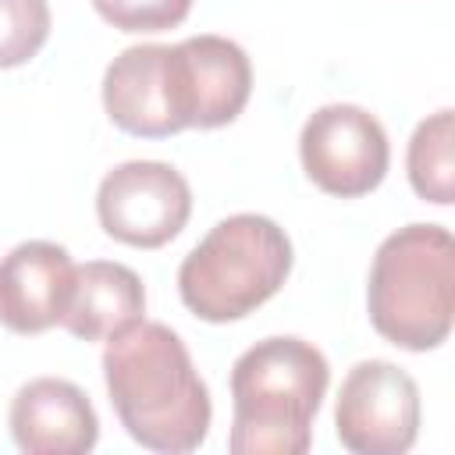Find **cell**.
Segmentation results:
<instances>
[{"label":"cell","mask_w":455,"mask_h":455,"mask_svg":"<svg viewBox=\"0 0 455 455\" xmlns=\"http://www.w3.org/2000/svg\"><path fill=\"white\" fill-rule=\"evenodd\" d=\"M451 139H455V117L451 110H437L427 121L416 124L409 139V185L419 199L451 206L455 199V160H451Z\"/></svg>","instance_id":"obj_13"},{"label":"cell","mask_w":455,"mask_h":455,"mask_svg":"<svg viewBox=\"0 0 455 455\" xmlns=\"http://www.w3.org/2000/svg\"><path fill=\"white\" fill-rule=\"evenodd\" d=\"M75 291V259L57 242H21L0 259V323L14 334H43L64 320Z\"/></svg>","instance_id":"obj_9"},{"label":"cell","mask_w":455,"mask_h":455,"mask_svg":"<svg viewBox=\"0 0 455 455\" xmlns=\"http://www.w3.org/2000/svg\"><path fill=\"white\" fill-rule=\"evenodd\" d=\"M103 380L128 437L160 455L196 451L213 419L210 391L185 341L160 320H132L107 338Z\"/></svg>","instance_id":"obj_1"},{"label":"cell","mask_w":455,"mask_h":455,"mask_svg":"<svg viewBox=\"0 0 455 455\" xmlns=\"http://www.w3.org/2000/svg\"><path fill=\"white\" fill-rule=\"evenodd\" d=\"M366 309L373 331L405 352L444 345L455 316L451 231L441 224H405L391 231L370 263Z\"/></svg>","instance_id":"obj_3"},{"label":"cell","mask_w":455,"mask_h":455,"mask_svg":"<svg viewBox=\"0 0 455 455\" xmlns=\"http://www.w3.org/2000/svg\"><path fill=\"white\" fill-rule=\"evenodd\" d=\"M331 384L327 355L295 334H274L245 348L231 366L235 455H302Z\"/></svg>","instance_id":"obj_2"},{"label":"cell","mask_w":455,"mask_h":455,"mask_svg":"<svg viewBox=\"0 0 455 455\" xmlns=\"http://www.w3.org/2000/svg\"><path fill=\"white\" fill-rule=\"evenodd\" d=\"M192 213L185 174L164 160H128L103 174L96 188L100 228L135 249H160L181 235Z\"/></svg>","instance_id":"obj_7"},{"label":"cell","mask_w":455,"mask_h":455,"mask_svg":"<svg viewBox=\"0 0 455 455\" xmlns=\"http://www.w3.org/2000/svg\"><path fill=\"white\" fill-rule=\"evenodd\" d=\"M295 263L291 238L263 213H231L178 267L185 309L206 323L242 320L281 291Z\"/></svg>","instance_id":"obj_4"},{"label":"cell","mask_w":455,"mask_h":455,"mask_svg":"<svg viewBox=\"0 0 455 455\" xmlns=\"http://www.w3.org/2000/svg\"><path fill=\"white\" fill-rule=\"evenodd\" d=\"M11 437L25 455H85L100 441L89 395L64 377H36L11 398Z\"/></svg>","instance_id":"obj_10"},{"label":"cell","mask_w":455,"mask_h":455,"mask_svg":"<svg viewBox=\"0 0 455 455\" xmlns=\"http://www.w3.org/2000/svg\"><path fill=\"white\" fill-rule=\"evenodd\" d=\"M146 313L142 277L110 259H89L75 267V291L64 309V331L82 341H107Z\"/></svg>","instance_id":"obj_12"},{"label":"cell","mask_w":455,"mask_h":455,"mask_svg":"<svg viewBox=\"0 0 455 455\" xmlns=\"http://www.w3.org/2000/svg\"><path fill=\"white\" fill-rule=\"evenodd\" d=\"M299 156L306 178L338 199H359L373 192L391 164L384 124L355 103H327L313 110L299 135Z\"/></svg>","instance_id":"obj_5"},{"label":"cell","mask_w":455,"mask_h":455,"mask_svg":"<svg viewBox=\"0 0 455 455\" xmlns=\"http://www.w3.org/2000/svg\"><path fill=\"white\" fill-rule=\"evenodd\" d=\"M92 7L117 32H167L188 18L192 0H92Z\"/></svg>","instance_id":"obj_15"},{"label":"cell","mask_w":455,"mask_h":455,"mask_svg":"<svg viewBox=\"0 0 455 455\" xmlns=\"http://www.w3.org/2000/svg\"><path fill=\"white\" fill-rule=\"evenodd\" d=\"M107 117L139 139H167L181 132L171 92V46L142 43L121 50L103 71Z\"/></svg>","instance_id":"obj_11"},{"label":"cell","mask_w":455,"mask_h":455,"mask_svg":"<svg viewBox=\"0 0 455 455\" xmlns=\"http://www.w3.org/2000/svg\"><path fill=\"white\" fill-rule=\"evenodd\" d=\"M171 92L181 128L231 124L252 92V64L228 36H188L171 46Z\"/></svg>","instance_id":"obj_8"},{"label":"cell","mask_w":455,"mask_h":455,"mask_svg":"<svg viewBox=\"0 0 455 455\" xmlns=\"http://www.w3.org/2000/svg\"><path fill=\"white\" fill-rule=\"evenodd\" d=\"M46 0H0V68L28 64L50 39Z\"/></svg>","instance_id":"obj_14"},{"label":"cell","mask_w":455,"mask_h":455,"mask_svg":"<svg viewBox=\"0 0 455 455\" xmlns=\"http://www.w3.org/2000/svg\"><path fill=\"white\" fill-rule=\"evenodd\" d=\"M338 441L352 455H402L419 437V387L416 380L387 363H355L334 402Z\"/></svg>","instance_id":"obj_6"}]
</instances>
